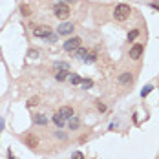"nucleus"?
Segmentation results:
<instances>
[{
  "label": "nucleus",
  "mask_w": 159,
  "mask_h": 159,
  "mask_svg": "<svg viewBox=\"0 0 159 159\" xmlns=\"http://www.w3.org/2000/svg\"><path fill=\"white\" fill-rule=\"evenodd\" d=\"M130 15H132V9H130L128 4H117L115 9H113V16H115V20H119V22L126 20Z\"/></svg>",
  "instance_id": "nucleus-1"
},
{
  "label": "nucleus",
  "mask_w": 159,
  "mask_h": 159,
  "mask_svg": "<svg viewBox=\"0 0 159 159\" xmlns=\"http://www.w3.org/2000/svg\"><path fill=\"white\" fill-rule=\"evenodd\" d=\"M53 15L57 18H68L70 16V6L66 2H57L53 6Z\"/></svg>",
  "instance_id": "nucleus-2"
},
{
  "label": "nucleus",
  "mask_w": 159,
  "mask_h": 159,
  "mask_svg": "<svg viewBox=\"0 0 159 159\" xmlns=\"http://www.w3.org/2000/svg\"><path fill=\"white\" fill-rule=\"evenodd\" d=\"M51 33H53V30H51L49 26H37L35 31H33V35H35L37 39H49Z\"/></svg>",
  "instance_id": "nucleus-3"
},
{
  "label": "nucleus",
  "mask_w": 159,
  "mask_h": 159,
  "mask_svg": "<svg viewBox=\"0 0 159 159\" xmlns=\"http://www.w3.org/2000/svg\"><path fill=\"white\" fill-rule=\"evenodd\" d=\"M80 44H82V40H80L79 37H73V39H68L64 42L62 48H64V51H70L71 53V51H75L77 48H80Z\"/></svg>",
  "instance_id": "nucleus-4"
},
{
  "label": "nucleus",
  "mask_w": 159,
  "mask_h": 159,
  "mask_svg": "<svg viewBox=\"0 0 159 159\" xmlns=\"http://www.w3.org/2000/svg\"><path fill=\"white\" fill-rule=\"evenodd\" d=\"M71 33H73V24H71V22H62V24H59V28H57V35H59V37L71 35Z\"/></svg>",
  "instance_id": "nucleus-5"
},
{
  "label": "nucleus",
  "mask_w": 159,
  "mask_h": 159,
  "mask_svg": "<svg viewBox=\"0 0 159 159\" xmlns=\"http://www.w3.org/2000/svg\"><path fill=\"white\" fill-rule=\"evenodd\" d=\"M141 53H143V44H134L130 51H128V55H130V59L132 61H137L139 57H141Z\"/></svg>",
  "instance_id": "nucleus-6"
},
{
  "label": "nucleus",
  "mask_w": 159,
  "mask_h": 159,
  "mask_svg": "<svg viewBox=\"0 0 159 159\" xmlns=\"http://www.w3.org/2000/svg\"><path fill=\"white\" fill-rule=\"evenodd\" d=\"M57 115H59L61 119H64V121H66V119H70V117H73L75 113H73V108H70V106H62L61 110L57 111Z\"/></svg>",
  "instance_id": "nucleus-7"
},
{
  "label": "nucleus",
  "mask_w": 159,
  "mask_h": 159,
  "mask_svg": "<svg viewBox=\"0 0 159 159\" xmlns=\"http://www.w3.org/2000/svg\"><path fill=\"white\" fill-rule=\"evenodd\" d=\"M119 84H132L134 82V75H132V71H125V73H121L119 75Z\"/></svg>",
  "instance_id": "nucleus-8"
},
{
  "label": "nucleus",
  "mask_w": 159,
  "mask_h": 159,
  "mask_svg": "<svg viewBox=\"0 0 159 159\" xmlns=\"http://www.w3.org/2000/svg\"><path fill=\"white\" fill-rule=\"evenodd\" d=\"M26 144H28L30 148H37V146H39V137L33 135V134H30V135L26 137Z\"/></svg>",
  "instance_id": "nucleus-9"
},
{
  "label": "nucleus",
  "mask_w": 159,
  "mask_h": 159,
  "mask_svg": "<svg viewBox=\"0 0 159 159\" xmlns=\"http://www.w3.org/2000/svg\"><path fill=\"white\" fill-rule=\"evenodd\" d=\"M33 123H35V125H40V126H46L48 117H44L42 113H37V115H33Z\"/></svg>",
  "instance_id": "nucleus-10"
},
{
  "label": "nucleus",
  "mask_w": 159,
  "mask_h": 159,
  "mask_svg": "<svg viewBox=\"0 0 159 159\" xmlns=\"http://www.w3.org/2000/svg\"><path fill=\"white\" fill-rule=\"evenodd\" d=\"M68 126H70V130H77V128L80 126V121L77 115H73V117H70V123H68Z\"/></svg>",
  "instance_id": "nucleus-11"
},
{
  "label": "nucleus",
  "mask_w": 159,
  "mask_h": 159,
  "mask_svg": "<svg viewBox=\"0 0 159 159\" xmlns=\"http://www.w3.org/2000/svg\"><path fill=\"white\" fill-rule=\"evenodd\" d=\"M68 75H70V71H68V70H59V71L55 73V79H57V80H66V79H68Z\"/></svg>",
  "instance_id": "nucleus-12"
},
{
  "label": "nucleus",
  "mask_w": 159,
  "mask_h": 159,
  "mask_svg": "<svg viewBox=\"0 0 159 159\" xmlns=\"http://www.w3.org/2000/svg\"><path fill=\"white\" fill-rule=\"evenodd\" d=\"M95 61H97V55H95V51H90V53H86V57H84V62L92 64V62H95Z\"/></svg>",
  "instance_id": "nucleus-13"
},
{
  "label": "nucleus",
  "mask_w": 159,
  "mask_h": 159,
  "mask_svg": "<svg viewBox=\"0 0 159 159\" xmlns=\"http://www.w3.org/2000/svg\"><path fill=\"white\" fill-rule=\"evenodd\" d=\"M80 84H82V88H84V90L93 88V80H92V79H82V80H80Z\"/></svg>",
  "instance_id": "nucleus-14"
},
{
  "label": "nucleus",
  "mask_w": 159,
  "mask_h": 159,
  "mask_svg": "<svg viewBox=\"0 0 159 159\" xmlns=\"http://www.w3.org/2000/svg\"><path fill=\"white\" fill-rule=\"evenodd\" d=\"M139 33H141L139 30H134V31H130V33H128V37H126L128 42H134V40H135V39L139 37Z\"/></svg>",
  "instance_id": "nucleus-15"
},
{
  "label": "nucleus",
  "mask_w": 159,
  "mask_h": 159,
  "mask_svg": "<svg viewBox=\"0 0 159 159\" xmlns=\"http://www.w3.org/2000/svg\"><path fill=\"white\" fill-rule=\"evenodd\" d=\"M68 77H70V82H71V84H80V80H82L77 73H70Z\"/></svg>",
  "instance_id": "nucleus-16"
},
{
  "label": "nucleus",
  "mask_w": 159,
  "mask_h": 159,
  "mask_svg": "<svg viewBox=\"0 0 159 159\" xmlns=\"http://www.w3.org/2000/svg\"><path fill=\"white\" fill-rule=\"evenodd\" d=\"M86 53H88V51H86L84 48H77V49H75V57H77V59H84V57H86Z\"/></svg>",
  "instance_id": "nucleus-17"
},
{
  "label": "nucleus",
  "mask_w": 159,
  "mask_h": 159,
  "mask_svg": "<svg viewBox=\"0 0 159 159\" xmlns=\"http://www.w3.org/2000/svg\"><path fill=\"white\" fill-rule=\"evenodd\" d=\"M53 123H55V125H57V126H64V119H61V117H59V115H57V113H55V115H53Z\"/></svg>",
  "instance_id": "nucleus-18"
},
{
  "label": "nucleus",
  "mask_w": 159,
  "mask_h": 159,
  "mask_svg": "<svg viewBox=\"0 0 159 159\" xmlns=\"http://www.w3.org/2000/svg\"><path fill=\"white\" fill-rule=\"evenodd\" d=\"M39 101H40L39 97H31V99L28 101V106H37V104H39Z\"/></svg>",
  "instance_id": "nucleus-19"
},
{
  "label": "nucleus",
  "mask_w": 159,
  "mask_h": 159,
  "mask_svg": "<svg viewBox=\"0 0 159 159\" xmlns=\"http://www.w3.org/2000/svg\"><path fill=\"white\" fill-rule=\"evenodd\" d=\"M152 88H154V86H150V84H148V86H144V90L141 92V97H146L150 92H152Z\"/></svg>",
  "instance_id": "nucleus-20"
},
{
  "label": "nucleus",
  "mask_w": 159,
  "mask_h": 159,
  "mask_svg": "<svg viewBox=\"0 0 159 159\" xmlns=\"http://www.w3.org/2000/svg\"><path fill=\"white\" fill-rule=\"evenodd\" d=\"M20 11H22V15H24V16H30V13H31L28 6H22V7H20Z\"/></svg>",
  "instance_id": "nucleus-21"
},
{
  "label": "nucleus",
  "mask_w": 159,
  "mask_h": 159,
  "mask_svg": "<svg viewBox=\"0 0 159 159\" xmlns=\"http://www.w3.org/2000/svg\"><path fill=\"white\" fill-rule=\"evenodd\" d=\"M71 159H84V156H82V152H73Z\"/></svg>",
  "instance_id": "nucleus-22"
},
{
  "label": "nucleus",
  "mask_w": 159,
  "mask_h": 159,
  "mask_svg": "<svg viewBox=\"0 0 159 159\" xmlns=\"http://www.w3.org/2000/svg\"><path fill=\"white\" fill-rule=\"evenodd\" d=\"M97 108H99V111H106V106H104L102 102H99V104H97Z\"/></svg>",
  "instance_id": "nucleus-23"
},
{
  "label": "nucleus",
  "mask_w": 159,
  "mask_h": 159,
  "mask_svg": "<svg viewBox=\"0 0 159 159\" xmlns=\"http://www.w3.org/2000/svg\"><path fill=\"white\" fill-rule=\"evenodd\" d=\"M55 135H57V137H59V139H66V135H64L62 132H57V134H55Z\"/></svg>",
  "instance_id": "nucleus-24"
},
{
  "label": "nucleus",
  "mask_w": 159,
  "mask_h": 159,
  "mask_svg": "<svg viewBox=\"0 0 159 159\" xmlns=\"http://www.w3.org/2000/svg\"><path fill=\"white\" fill-rule=\"evenodd\" d=\"M37 55H39V53H37V51H35V49H31V51H30V53H28V57H37Z\"/></svg>",
  "instance_id": "nucleus-25"
},
{
  "label": "nucleus",
  "mask_w": 159,
  "mask_h": 159,
  "mask_svg": "<svg viewBox=\"0 0 159 159\" xmlns=\"http://www.w3.org/2000/svg\"><path fill=\"white\" fill-rule=\"evenodd\" d=\"M152 7H154V9H157V11H159V4H156V2L152 4Z\"/></svg>",
  "instance_id": "nucleus-26"
},
{
  "label": "nucleus",
  "mask_w": 159,
  "mask_h": 159,
  "mask_svg": "<svg viewBox=\"0 0 159 159\" xmlns=\"http://www.w3.org/2000/svg\"><path fill=\"white\" fill-rule=\"evenodd\" d=\"M66 4H71V2H77V0H64Z\"/></svg>",
  "instance_id": "nucleus-27"
},
{
  "label": "nucleus",
  "mask_w": 159,
  "mask_h": 159,
  "mask_svg": "<svg viewBox=\"0 0 159 159\" xmlns=\"http://www.w3.org/2000/svg\"><path fill=\"white\" fill-rule=\"evenodd\" d=\"M9 159H15V157H13V154H11V152H9Z\"/></svg>",
  "instance_id": "nucleus-28"
}]
</instances>
